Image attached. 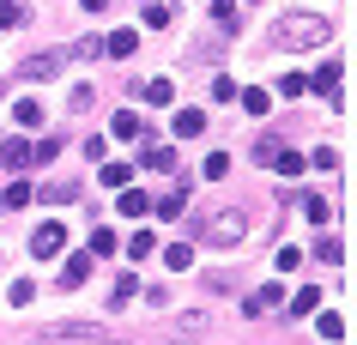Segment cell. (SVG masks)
I'll list each match as a JSON object with an SVG mask.
<instances>
[{
  "label": "cell",
  "mask_w": 357,
  "mask_h": 345,
  "mask_svg": "<svg viewBox=\"0 0 357 345\" xmlns=\"http://www.w3.org/2000/svg\"><path fill=\"white\" fill-rule=\"evenodd\" d=\"M61 67H67V55H61V49H43V55L19 61V73H24V79H55Z\"/></svg>",
  "instance_id": "obj_5"
},
{
  "label": "cell",
  "mask_w": 357,
  "mask_h": 345,
  "mask_svg": "<svg viewBox=\"0 0 357 345\" xmlns=\"http://www.w3.org/2000/svg\"><path fill=\"white\" fill-rule=\"evenodd\" d=\"M212 19H218V31H225V37L243 24V19H236V0H212Z\"/></svg>",
  "instance_id": "obj_19"
},
{
  "label": "cell",
  "mask_w": 357,
  "mask_h": 345,
  "mask_svg": "<svg viewBox=\"0 0 357 345\" xmlns=\"http://www.w3.org/2000/svg\"><path fill=\"white\" fill-rule=\"evenodd\" d=\"M339 73H345V61H327V67L315 73V85L327 91V103H333V109H345V97H339Z\"/></svg>",
  "instance_id": "obj_8"
},
{
  "label": "cell",
  "mask_w": 357,
  "mask_h": 345,
  "mask_svg": "<svg viewBox=\"0 0 357 345\" xmlns=\"http://www.w3.org/2000/svg\"><path fill=\"white\" fill-rule=\"evenodd\" d=\"M315 327H321V339H345V315H333V309H327Z\"/></svg>",
  "instance_id": "obj_27"
},
{
  "label": "cell",
  "mask_w": 357,
  "mask_h": 345,
  "mask_svg": "<svg viewBox=\"0 0 357 345\" xmlns=\"http://www.w3.org/2000/svg\"><path fill=\"white\" fill-rule=\"evenodd\" d=\"M303 267V249H279V273H297Z\"/></svg>",
  "instance_id": "obj_41"
},
{
  "label": "cell",
  "mask_w": 357,
  "mask_h": 345,
  "mask_svg": "<svg viewBox=\"0 0 357 345\" xmlns=\"http://www.w3.org/2000/svg\"><path fill=\"white\" fill-rule=\"evenodd\" d=\"M212 97H218V103H230V97H236V79L218 73V79H212Z\"/></svg>",
  "instance_id": "obj_39"
},
{
  "label": "cell",
  "mask_w": 357,
  "mask_h": 345,
  "mask_svg": "<svg viewBox=\"0 0 357 345\" xmlns=\"http://www.w3.org/2000/svg\"><path fill=\"white\" fill-rule=\"evenodd\" d=\"M103 182H109V188H128V182H133V164H103Z\"/></svg>",
  "instance_id": "obj_31"
},
{
  "label": "cell",
  "mask_w": 357,
  "mask_h": 345,
  "mask_svg": "<svg viewBox=\"0 0 357 345\" xmlns=\"http://www.w3.org/2000/svg\"><path fill=\"white\" fill-rule=\"evenodd\" d=\"M13 121H19V128H37V121H43V103H37V97H19V103H13Z\"/></svg>",
  "instance_id": "obj_15"
},
{
  "label": "cell",
  "mask_w": 357,
  "mask_h": 345,
  "mask_svg": "<svg viewBox=\"0 0 357 345\" xmlns=\"http://www.w3.org/2000/svg\"><path fill=\"white\" fill-rule=\"evenodd\" d=\"M43 200H55V206H67V200H79V188H73V182H49V188H43Z\"/></svg>",
  "instance_id": "obj_32"
},
{
  "label": "cell",
  "mask_w": 357,
  "mask_h": 345,
  "mask_svg": "<svg viewBox=\"0 0 357 345\" xmlns=\"http://www.w3.org/2000/svg\"><path fill=\"white\" fill-rule=\"evenodd\" d=\"M200 176H206V182H218V176H230V158H225V152H212L206 164H200Z\"/></svg>",
  "instance_id": "obj_35"
},
{
  "label": "cell",
  "mask_w": 357,
  "mask_h": 345,
  "mask_svg": "<svg viewBox=\"0 0 357 345\" xmlns=\"http://www.w3.org/2000/svg\"><path fill=\"white\" fill-rule=\"evenodd\" d=\"M273 170H279V176H303V170H309V158H303V152H284V146H279Z\"/></svg>",
  "instance_id": "obj_17"
},
{
  "label": "cell",
  "mask_w": 357,
  "mask_h": 345,
  "mask_svg": "<svg viewBox=\"0 0 357 345\" xmlns=\"http://www.w3.org/2000/svg\"><path fill=\"white\" fill-rule=\"evenodd\" d=\"M0 206H6V212H24V206H31V182H24V176H13V188L0 194Z\"/></svg>",
  "instance_id": "obj_13"
},
{
  "label": "cell",
  "mask_w": 357,
  "mask_h": 345,
  "mask_svg": "<svg viewBox=\"0 0 357 345\" xmlns=\"http://www.w3.org/2000/svg\"><path fill=\"white\" fill-rule=\"evenodd\" d=\"M61 249H67V224H55V218H49V224L31 230V254H43V261H49V254H61Z\"/></svg>",
  "instance_id": "obj_4"
},
{
  "label": "cell",
  "mask_w": 357,
  "mask_h": 345,
  "mask_svg": "<svg viewBox=\"0 0 357 345\" xmlns=\"http://www.w3.org/2000/svg\"><path fill=\"white\" fill-rule=\"evenodd\" d=\"M182 200H188V194H182V182H176V188H164L158 200H151V212H164V218H182Z\"/></svg>",
  "instance_id": "obj_14"
},
{
  "label": "cell",
  "mask_w": 357,
  "mask_h": 345,
  "mask_svg": "<svg viewBox=\"0 0 357 345\" xmlns=\"http://www.w3.org/2000/svg\"><path fill=\"white\" fill-rule=\"evenodd\" d=\"M297 212L309 218V224H333V206H327V200H315V194H303V200H297Z\"/></svg>",
  "instance_id": "obj_12"
},
{
  "label": "cell",
  "mask_w": 357,
  "mask_h": 345,
  "mask_svg": "<svg viewBox=\"0 0 357 345\" xmlns=\"http://www.w3.org/2000/svg\"><path fill=\"white\" fill-rule=\"evenodd\" d=\"M339 254H345V249H339V236H321V243H315V261H327V267H339Z\"/></svg>",
  "instance_id": "obj_34"
},
{
  "label": "cell",
  "mask_w": 357,
  "mask_h": 345,
  "mask_svg": "<svg viewBox=\"0 0 357 345\" xmlns=\"http://www.w3.org/2000/svg\"><path fill=\"white\" fill-rule=\"evenodd\" d=\"M91 55H103V43H97V37H79L73 43V61H91Z\"/></svg>",
  "instance_id": "obj_37"
},
{
  "label": "cell",
  "mask_w": 357,
  "mask_h": 345,
  "mask_svg": "<svg viewBox=\"0 0 357 345\" xmlns=\"http://www.w3.org/2000/svg\"><path fill=\"white\" fill-rule=\"evenodd\" d=\"M194 230H200V243H212V249H236V243L248 236V206H218Z\"/></svg>",
  "instance_id": "obj_2"
},
{
  "label": "cell",
  "mask_w": 357,
  "mask_h": 345,
  "mask_svg": "<svg viewBox=\"0 0 357 345\" xmlns=\"http://www.w3.org/2000/svg\"><path fill=\"white\" fill-rule=\"evenodd\" d=\"M309 170H339V152L333 146H315V152H309Z\"/></svg>",
  "instance_id": "obj_30"
},
{
  "label": "cell",
  "mask_w": 357,
  "mask_h": 345,
  "mask_svg": "<svg viewBox=\"0 0 357 345\" xmlns=\"http://www.w3.org/2000/svg\"><path fill=\"white\" fill-rule=\"evenodd\" d=\"M279 297H284L279 285H261L255 297H243V315H266V309H279Z\"/></svg>",
  "instance_id": "obj_9"
},
{
  "label": "cell",
  "mask_w": 357,
  "mask_h": 345,
  "mask_svg": "<svg viewBox=\"0 0 357 345\" xmlns=\"http://www.w3.org/2000/svg\"><path fill=\"white\" fill-rule=\"evenodd\" d=\"M327 37H333V19H321V13H284L273 24L279 49H309V43H327Z\"/></svg>",
  "instance_id": "obj_1"
},
{
  "label": "cell",
  "mask_w": 357,
  "mask_h": 345,
  "mask_svg": "<svg viewBox=\"0 0 357 345\" xmlns=\"http://www.w3.org/2000/svg\"><path fill=\"white\" fill-rule=\"evenodd\" d=\"M103 6H109V0H85V13H103Z\"/></svg>",
  "instance_id": "obj_42"
},
{
  "label": "cell",
  "mask_w": 357,
  "mask_h": 345,
  "mask_svg": "<svg viewBox=\"0 0 357 345\" xmlns=\"http://www.w3.org/2000/svg\"><path fill=\"white\" fill-rule=\"evenodd\" d=\"M255 158H261V164H273V158H279V139H273V134H255Z\"/></svg>",
  "instance_id": "obj_36"
},
{
  "label": "cell",
  "mask_w": 357,
  "mask_h": 345,
  "mask_svg": "<svg viewBox=\"0 0 357 345\" xmlns=\"http://www.w3.org/2000/svg\"><path fill=\"white\" fill-rule=\"evenodd\" d=\"M0 164H6V170L19 176L24 164H31V146H24V139H0Z\"/></svg>",
  "instance_id": "obj_10"
},
{
  "label": "cell",
  "mask_w": 357,
  "mask_h": 345,
  "mask_svg": "<svg viewBox=\"0 0 357 345\" xmlns=\"http://www.w3.org/2000/svg\"><path fill=\"white\" fill-rule=\"evenodd\" d=\"M133 49H139V37H133V31H115V37L103 43V55H115V61H128Z\"/></svg>",
  "instance_id": "obj_16"
},
{
  "label": "cell",
  "mask_w": 357,
  "mask_h": 345,
  "mask_svg": "<svg viewBox=\"0 0 357 345\" xmlns=\"http://www.w3.org/2000/svg\"><path fill=\"white\" fill-rule=\"evenodd\" d=\"M31 297H37V285H31V279H19V285H13V309H24Z\"/></svg>",
  "instance_id": "obj_40"
},
{
  "label": "cell",
  "mask_w": 357,
  "mask_h": 345,
  "mask_svg": "<svg viewBox=\"0 0 357 345\" xmlns=\"http://www.w3.org/2000/svg\"><path fill=\"white\" fill-rule=\"evenodd\" d=\"M146 97L158 103V109H169V103H176V85H169V79H151V85H146Z\"/></svg>",
  "instance_id": "obj_25"
},
{
  "label": "cell",
  "mask_w": 357,
  "mask_h": 345,
  "mask_svg": "<svg viewBox=\"0 0 357 345\" xmlns=\"http://www.w3.org/2000/svg\"><path fill=\"white\" fill-rule=\"evenodd\" d=\"M115 139H146V121L139 115H115Z\"/></svg>",
  "instance_id": "obj_24"
},
{
  "label": "cell",
  "mask_w": 357,
  "mask_h": 345,
  "mask_svg": "<svg viewBox=\"0 0 357 345\" xmlns=\"http://www.w3.org/2000/svg\"><path fill=\"white\" fill-rule=\"evenodd\" d=\"M164 267H169V273H188V267H194V249H188V243L164 249Z\"/></svg>",
  "instance_id": "obj_21"
},
{
  "label": "cell",
  "mask_w": 357,
  "mask_h": 345,
  "mask_svg": "<svg viewBox=\"0 0 357 345\" xmlns=\"http://www.w3.org/2000/svg\"><path fill=\"white\" fill-rule=\"evenodd\" d=\"M31 345H128V339H115V333H103L91 321H67V327H43Z\"/></svg>",
  "instance_id": "obj_3"
},
{
  "label": "cell",
  "mask_w": 357,
  "mask_h": 345,
  "mask_svg": "<svg viewBox=\"0 0 357 345\" xmlns=\"http://www.w3.org/2000/svg\"><path fill=\"white\" fill-rule=\"evenodd\" d=\"M151 249H158V243H151V230H133V236H128V254H133V261H146Z\"/></svg>",
  "instance_id": "obj_29"
},
{
  "label": "cell",
  "mask_w": 357,
  "mask_h": 345,
  "mask_svg": "<svg viewBox=\"0 0 357 345\" xmlns=\"http://www.w3.org/2000/svg\"><path fill=\"white\" fill-rule=\"evenodd\" d=\"M121 212H128V218H146V212H151V200H146L139 188H121Z\"/></svg>",
  "instance_id": "obj_23"
},
{
  "label": "cell",
  "mask_w": 357,
  "mask_h": 345,
  "mask_svg": "<svg viewBox=\"0 0 357 345\" xmlns=\"http://www.w3.org/2000/svg\"><path fill=\"white\" fill-rule=\"evenodd\" d=\"M315 309H321V291L315 285H303L297 297H291V315H315Z\"/></svg>",
  "instance_id": "obj_22"
},
{
  "label": "cell",
  "mask_w": 357,
  "mask_h": 345,
  "mask_svg": "<svg viewBox=\"0 0 357 345\" xmlns=\"http://www.w3.org/2000/svg\"><path fill=\"white\" fill-rule=\"evenodd\" d=\"M176 134H182V139L206 134V109H176Z\"/></svg>",
  "instance_id": "obj_11"
},
{
  "label": "cell",
  "mask_w": 357,
  "mask_h": 345,
  "mask_svg": "<svg viewBox=\"0 0 357 345\" xmlns=\"http://www.w3.org/2000/svg\"><path fill=\"white\" fill-rule=\"evenodd\" d=\"M103 254H115V230H91V261H103Z\"/></svg>",
  "instance_id": "obj_33"
},
{
  "label": "cell",
  "mask_w": 357,
  "mask_h": 345,
  "mask_svg": "<svg viewBox=\"0 0 357 345\" xmlns=\"http://www.w3.org/2000/svg\"><path fill=\"white\" fill-rule=\"evenodd\" d=\"M19 24H31V13L19 0H0V31H19Z\"/></svg>",
  "instance_id": "obj_18"
},
{
  "label": "cell",
  "mask_w": 357,
  "mask_h": 345,
  "mask_svg": "<svg viewBox=\"0 0 357 345\" xmlns=\"http://www.w3.org/2000/svg\"><path fill=\"white\" fill-rule=\"evenodd\" d=\"M133 291H139V279H133V273H115V285H109V309H115V303H128Z\"/></svg>",
  "instance_id": "obj_20"
},
{
  "label": "cell",
  "mask_w": 357,
  "mask_h": 345,
  "mask_svg": "<svg viewBox=\"0 0 357 345\" xmlns=\"http://www.w3.org/2000/svg\"><path fill=\"white\" fill-rule=\"evenodd\" d=\"M91 279V254H67V267H61V291H79Z\"/></svg>",
  "instance_id": "obj_7"
},
{
  "label": "cell",
  "mask_w": 357,
  "mask_h": 345,
  "mask_svg": "<svg viewBox=\"0 0 357 345\" xmlns=\"http://www.w3.org/2000/svg\"><path fill=\"white\" fill-rule=\"evenodd\" d=\"M139 19H146V24H151V31H164V24H169V19H176V13H169V6H158V0H146V13H139Z\"/></svg>",
  "instance_id": "obj_28"
},
{
  "label": "cell",
  "mask_w": 357,
  "mask_h": 345,
  "mask_svg": "<svg viewBox=\"0 0 357 345\" xmlns=\"http://www.w3.org/2000/svg\"><path fill=\"white\" fill-rule=\"evenodd\" d=\"M243 109H248V115H266V109H273V91H261V85L243 91Z\"/></svg>",
  "instance_id": "obj_26"
},
{
  "label": "cell",
  "mask_w": 357,
  "mask_h": 345,
  "mask_svg": "<svg viewBox=\"0 0 357 345\" xmlns=\"http://www.w3.org/2000/svg\"><path fill=\"white\" fill-rule=\"evenodd\" d=\"M279 91H284V97H303V91H309V79H303V73H284Z\"/></svg>",
  "instance_id": "obj_38"
},
{
  "label": "cell",
  "mask_w": 357,
  "mask_h": 345,
  "mask_svg": "<svg viewBox=\"0 0 357 345\" xmlns=\"http://www.w3.org/2000/svg\"><path fill=\"white\" fill-rule=\"evenodd\" d=\"M139 164H146V170H158V176H169V170H176V146H158V139H146Z\"/></svg>",
  "instance_id": "obj_6"
}]
</instances>
